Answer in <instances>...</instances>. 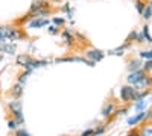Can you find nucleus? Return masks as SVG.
<instances>
[{"mask_svg": "<svg viewBox=\"0 0 152 136\" xmlns=\"http://www.w3.org/2000/svg\"><path fill=\"white\" fill-rule=\"evenodd\" d=\"M0 36L6 41V40H9V41H17V40H20L21 38V32L18 30V29H15V27H12V26H2L0 27Z\"/></svg>", "mask_w": 152, "mask_h": 136, "instance_id": "obj_1", "label": "nucleus"}, {"mask_svg": "<svg viewBox=\"0 0 152 136\" xmlns=\"http://www.w3.org/2000/svg\"><path fill=\"white\" fill-rule=\"evenodd\" d=\"M120 97L123 101H132V100H138L140 98V92L138 89H135L134 86H122L120 89Z\"/></svg>", "mask_w": 152, "mask_h": 136, "instance_id": "obj_2", "label": "nucleus"}, {"mask_svg": "<svg viewBox=\"0 0 152 136\" xmlns=\"http://www.w3.org/2000/svg\"><path fill=\"white\" fill-rule=\"evenodd\" d=\"M146 77V74L143 70H137V71H131V74L128 76V83L129 85H140L143 82V79Z\"/></svg>", "mask_w": 152, "mask_h": 136, "instance_id": "obj_3", "label": "nucleus"}, {"mask_svg": "<svg viewBox=\"0 0 152 136\" xmlns=\"http://www.w3.org/2000/svg\"><path fill=\"white\" fill-rule=\"evenodd\" d=\"M29 26L32 27V29H40V27H44V26H49V20L47 18H41V17H37V18H34L31 23H29Z\"/></svg>", "mask_w": 152, "mask_h": 136, "instance_id": "obj_4", "label": "nucleus"}, {"mask_svg": "<svg viewBox=\"0 0 152 136\" xmlns=\"http://www.w3.org/2000/svg\"><path fill=\"white\" fill-rule=\"evenodd\" d=\"M104 52L102 50H90V52H87V58L93 60V62H97V60H102L104 59Z\"/></svg>", "mask_w": 152, "mask_h": 136, "instance_id": "obj_5", "label": "nucleus"}, {"mask_svg": "<svg viewBox=\"0 0 152 136\" xmlns=\"http://www.w3.org/2000/svg\"><path fill=\"white\" fill-rule=\"evenodd\" d=\"M9 107L12 109V112L15 114L17 121L21 122V121H23V118H21V103H20V101H12V103L9 104Z\"/></svg>", "mask_w": 152, "mask_h": 136, "instance_id": "obj_6", "label": "nucleus"}, {"mask_svg": "<svg viewBox=\"0 0 152 136\" xmlns=\"http://www.w3.org/2000/svg\"><path fill=\"white\" fill-rule=\"evenodd\" d=\"M49 3L47 2H38V0H34V3L31 5V12H37V11H41V9H49Z\"/></svg>", "mask_w": 152, "mask_h": 136, "instance_id": "obj_7", "label": "nucleus"}, {"mask_svg": "<svg viewBox=\"0 0 152 136\" xmlns=\"http://www.w3.org/2000/svg\"><path fill=\"white\" fill-rule=\"evenodd\" d=\"M0 52L6 53V55H14L15 53V45L12 42H9V44L3 42V44H0Z\"/></svg>", "mask_w": 152, "mask_h": 136, "instance_id": "obj_8", "label": "nucleus"}, {"mask_svg": "<svg viewBox=\"0 0 152 136\" xmlns=\"http://www.w3.org/2000/svg\"><path fill=\"white\" fill-rule=\"evenodd\" d=\"M21 94H23V85H21V83H17V85L12 86V89H11V95H12V97L18 98Z\"/></svg>", "mask_w": 152, "mask_h": 136, "instance_id": "obj_9", "label": "nucleus"}, {"mask_svg": "<svg viewBox=\"0 0 152 136\" xmlns=\"http://www.w3.org/2000/svg\"><path fill=\"white\" fill-rule=\"evenodd\" d=\"M145 118H146V112H140V114H137L135 117L129 118V119H128V124H129V126L137 124V122H140V121H142V119H145Z\"/></svg>", "mask_w": 152, "mask_h": 136, "instance_id": "obj_10", "label": "nucleus"}, {"mask_svg": "<svg viewBox=\"0 0 152 136\" xmlns=\"http://www.w3.org/2000/svg\"><path fill=\"white\" fill-rule=\"evenodd\" d=\"M31 56H28V55H20L18 58H17V64L18 65H21V67H26L29 62H31Z\"/></svg>", "mask_w": 152, "mask_h": 136, "instance_id": "obj_11", "label": "nucleus"}, {"mask_svg": "<svg viewBox=\"0 0 152 136\" xmlns=\"http://www.w3.org/2000/svg\"><path fill=\"white\" fill-rule=\"evenodd\" d=\"M114 109H116V106H114L113 103H107V104L104 106V109H102V115H104V117H110V115L114 112Z\"/></svg>", "mask_w": 152, "mask_h": 136, "instance_id": "obj_12", "label": "nucleus"}, {"mask_svg": "<svg viewBox=\"0 0 152 136\" xmlns=\"http://www.w3.org/2000/svg\"><path fill=\"white\" fill-rule=\"evenodd\" d=\"M140 65H142V62L138 59H135V60H131L129 62V65H128V70L129 71H137L138 68H140Z\"/></svg>", "mask_w": 152, "mask_h": 136, "instance_id": "obj_13", "label": "nucleus"}, {"mask_svg": "<svg viewBox=\"0 0 152 136\" xmlns=\"http://www.w3.org/2000/svg\"><path fill=\"white\" fill-rule=\"evenodd\" d=\"M142 15H143L145 20H149V18L152 17V8H151L149 5H146V8H145V11H143V14H142Z\"/></svg>", "mask_w": 152, "mask_h": 136, "instance_id": "obj_14", "label": "nucleus"}, {"mask_svg": "<svg viewBox=\"0 0 152 136\" xmlns=\"http://www.w3.org/2000/svg\"><path fill=\"white\" fill-rule=\"evenodd\" d=\"M135 8H137V12H138V14H143V11H145V8H146V3H143L142 0H137Z\"/></svg>", "mask_w": 152, "mask_h": 136, "instance_id": "obj_15", "label": "nucleus"}, {"mask_svg": "<svg viewBox=\"0 0 152 136\" xmlns=\"http://www.w3.org/2000/svg\"><path fill=\"white\" fill-rule=\"evenodd\" d=\"M143 38H146L148 42H152V36L149 35V27H148V26L143 27Z\"/></svg>", "mask_w": 152, "mask_h": 136, "instance_id": "obj_16", "label": "nucleus"}, {"mask_svg": "<svg viewBox=\"0 0 152 136\" xmlns=\"http://www.w3.org/2000/svg\"><path fill=\"white\" fill-rule=\"evenodd\" d=\"M29 73H31V71H28V70H26V73L21 74V76L18 77V83H21V85H23L24 82H26V80H28V76H29Z\"/></svg>", "mask_w": 152, "mask_h": 136, "instance_id": "obj_17", "label": "nucleus"}, {"mask_svg": "<svg viewBox=\"0 0 152 136\" xmlns=\"http://www.w3.org/2000/svg\"><path fill=\"white\" fill-rule=\"evenodd\" d=\"M142 136H152V127H145L142 132Z\"/></svg>", "mask_w": 152, "mask_h": 136, "instance_id": "obj_18", "label": "nucleus"}, {"mask_svg": "<svg viewBox=\"0 0 152 136\" xmlns=\"http://www.w3.org/2000/svg\"><path fill=\"white\" fill-rule=\"evenodd\" d=\"M143 68H145V71H151V70H152V60H146L145 65H143Z\"/></svg>", "mask_w": 152, "mask_h": 136, "instance_id": "obj_19", "label": "nucleus"}, {"mask_svg": "<svg viewBox=\"0 0 152 136\" xmlns=\"http://www.w3.org/2000/svg\"><path fill=\"white\" fill-rule=\"evenodd\" d=\"M140 56L145 58V59H151V58H152V50H151V52H142Z\"/></svg>", "mask_w": 152, "mask_h": 136, "instance_id": "obj_20", "label": "nucleus"}, {"mask_svg": "<svg viewBox=\"0 0 152 136\" xmlns=\"http://www.w3.org/2000/svg\"><path fill=\"white\" fill-rule=\"evenodd\" d=\"M53 23L56 24V26H62V24H64V18H59V17H56V18H53Z\"/></svg>", "mask_w": 152, "mask_h": 136, "instance_id": "obj_21", "label": "nucleus"}, {"mask_svg": "<svg viewBox=\"0 0 152 136\" xmlns=\"http://www.w3.org/2000/svg\"><path fill=\"white\" fill-rule=\"evenodd\" d=\"M50 33H52V35H55V33H58V27H55V26H50L49 29H47Z\"/></svg>", "mask_w": 152, "mask_h": 136, "instance_id": "obj_22", "label": "nucleus"}, {"mask_svg": "<svg viewBox=\"0 0 152 136\" xmlns=\"http://www.w3.org/2000/svg\"><path fill=\"white\" fill-rule=\"evenodd\" d=\"M17 136H29V133L26 130H18L17 132Z\"/></svg>", "mask_w": 152, "mask_h": 136, "instance_id": "obj_23", "label": "nucleus"}, {"mask_svg": "<svg viewBox=\"0 0 152 136\" xmlns=\"http://www.w3.org/2000/svg\"><path fill=\"white\" fill-rule=\"evenodd\" d=\"M93 133H94V132H93V130H87V132H84V133H82V135H81V136H91V135H93Z\"/></svg>", "mask_w": 152, "mask_h": 136, "instance_id": "obj_24", "label": "nucleus"}, {"mask_svg": "<svg viewBox=\"0 0 152 136\" xmlns=\"http://www.w3.org/2000/svg\"><path fill=\"white\" fill-rule=\"evenodd\" d=\"M15 126H17L15 121H9V129H15Z\"/></svg>", "mask_w": 152, "mask_h": 136, "instance_id": "obj_25", "label": "nucleus"}, {"mask_svg": "<svg viewBox=\"0 0 152 136\" xmlns=\"http://www.w3.org/2000/svg\"><path fill=\"white\" fill-rule=\"evenodd\" d=\"M126 136H140L138 133H129V135H126Z\"/></svg>", "mask_w": 152, "mask_h": 136, "instance_id": "obj_26", "label": "nucleus"}, {"mask_svg": "<svg viewBox=\"0 0 152 136\" xmlns=\"http://www.w3.org/2000/svg\"><path fill=\"white\" fill-rule=\"evenodd\" d=\"M3 42H5V40L2 38V36H0V44H3Z\"/></svg>", "mask_w": 152, "mask_h": 136, "instance_id": "obj_27", "label": "nucleus"}, {"mask_svg": "<svg viewBox=\"0 0 152 136\" xmlns=\"http://www.w3.org/2000/svg\"><path fill=\"white\" fill-rule=\"evenodd\" d=\"M52 2H55V3H58V2H61V0H52Z\"/></svg>", "mask_w": 152, "mask_h": 136, "instance_id": "obj_28", "label": "nucleus"}, {"mask_svg": "<svg viewBox=\"0 0 152 136\" xmlns=\"http://www.w3.org/2000/svg\"><path fill=\"white\" fill-rule=\"evenodd\" d=\"M149 6H151V8H152V2H151V5H149Z\"/></svg>", "mask_w": 152, "mask_h": 136, "instance_id": "obj_29", "label": "nucleus"}, {"mask_svg": "<svg viewBox=\"0 0 152 136\" xmlns=\"http://www.w3.org/2000/svg\"><path fill=\"white\" fill-rule=\"evenodd\" d=\"M38 2H43V0H38Z\"/></svg>", "mask_w": 152, "mask_h": 136, "instance_id": "obj_30", "label": "nucleus"}]
</instances>
